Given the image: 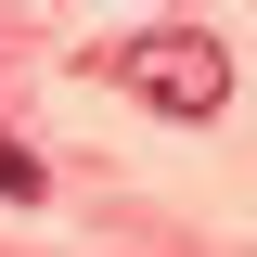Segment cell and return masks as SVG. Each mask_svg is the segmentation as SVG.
I'll use <instances>...</instances> for the list:
<instances>
[{"label": "cell", "instance_id": "6da1fadb", "mask_svg": "<svg viewBox=\"0 0 257 257\" xmlns=\"http://www.w3.org/2000/svg\"><path fill=\"white\" fill-rule=\"evenodd\" d=\"M116 77H128L142 103H155V116H219V103H231V52H219V39H193V26L142 39V52L116 64Z\"/></svg>", "mask_w": 257, "mask_h": 257}, {"label": "cell", "instance_id": "7a4b0ae2", "mask_svg": "<svg viewBox=\"0 0 257 257\" xmlns=\"http://www.w3.org/2000/svg\"><path fill=\"white\" fill-rule=\"evenodd\" d=\"M26 193H39V155L13 142V128H0V206H26Z\"/></svg>", "mask_w": 257, "mask_h": 257}]
</instances>
